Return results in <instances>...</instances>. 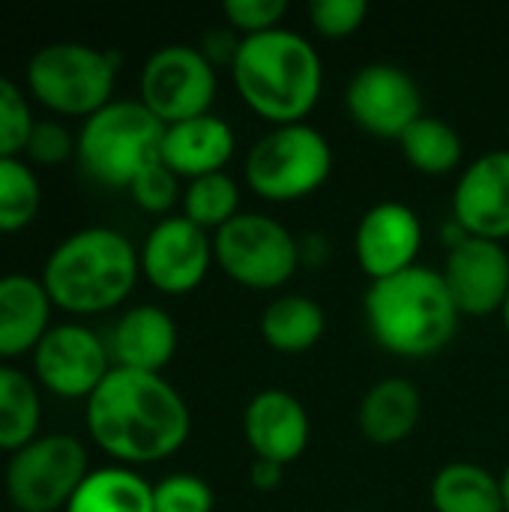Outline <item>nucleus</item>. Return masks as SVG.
I'll return each mask as SVG.
<instances>
[{
  "mask_svg": "<svg viewBox=\"0 0 509 512\" xmlns=\"http://www.w3.org/2000/svg\"><path fill=\"white\" fill-rule=\"evenodd\" d=\"M87 432L117 465H156L174 456L192 432L186 399L162 375L111 369L87 399Z\"/></svg>",
  "mask_w": 509,
  "mask_h": 512,
  "instance_id": "f257e3e1",
  "label": "nucleus"
},
{
  "mask_svg": "<svg viewBox=\"0 0 509 512\" xmlns=\"http://www.w3.org/2000/svg\"><path fill=\"white\" fill-rule=\"evenodd\" d=\"M240 99L267 123H306L324 90V63L315 45L297 30L276 27L246 36L231 63Z\"/></svg>",
  "mask_w": 509,
  "mask_h": 512,
  "instance_id": "f03ea898",
  "label": "nucleus"
},
{
  "mask_svg": "<svg viewBox=\"0 0 509 512\" xmlns=\"http://www.w3.org/2000/svg\"><path fill=\"white\" fill-rule=\"evenodd\" d=\"M363 312L372 339L384 351L411 360L441 354L456 339L462 321L441 270L423 264L372 282Z\"/></svg>",
  "mask_w": 509,
  "mask_h": 512,
  "instance_id": "7ed1b4c3",
  "label": "nucleus"
},
{
  "mask_svg": "<svg viewBox=\"0 0 509 512\" xmlns=\"http://www.w3.org/2000/svg\"><path fill=\"white\" fill-rule=\"evenodd\" d=\"M141 261L135 246L114 228H81L60 240L42 267L51 303L69 315L117 309L135 288Z\"/></svg>",
  "mask_w": 509,
  "mask_h": 512,
  "instance_id": "20e7f679",
  "label": "nucleus"
},
{
  "mask_svg": "<svg viewBox=\"0 0 509 512\" xmlns=\"http://www.w3.org/2000/svg\"><path fill=\"white\" fill-rule=\"evenodd\" d=\"M165 123L141 99H114L84 120L75 159L87 177L108 189H129L132 180L159 162Z\"/></svg>",
  "mask_w": 509,
  "mask_h": 512,
  "instance_id": "39448f33",
  "label": "nucleus"
},
{
  "mask_svg": "<svg viewBox=\"0 0 509 512\" xmlns=\"http://www.w3.org/2000/svg\"><path fill=\"white\" fill-rule=\"evenodd\" d=\"M120 54L84 42H48L27 63L30 96L63 117H93L117 84Z\"/></svg>",
  "mask_w": 509,
  "mask_h": 512,
  "instance_id": "423d86ee",
  "label": "nucleus"
},
{
  "mask_svg": "<svg viewBox=\"0 0 509 512\" xmlns=\"http://www.w3.org/2000/svg\"><path fill=\"white\" fill-rule=\"evenodd\" d=\"M333 162V147L315 126H273L249 147L246 183L270 204H291L315 195L330 180Z\"/></svg>",
  "mask_w": 509,
  "mask_h": 512,
  "instance_id": "0eeeda50",
  "label": "nucleus"
},
{
  "mask_svg": "<svg viewBox=\"0 0 509 512\" xmlns=\"http://www.w3.org/2000/svg\"><path fill=\"white\" fill-rule=\"evenodd\" d=\"M87 450L72 435H39L6 462L3 489L18 512L66 510L87 480Z\"/></svg>",
  "mask_w": 509,
  "mask_h": 512,
  "instance_id": "6e6552de",
  "label": "nucleus"
},
{
  "mask_svg": "<svg viewBox=\"0 0 509 512\" xmlns=\"http://www.w3.org/2000/svg\"><path fill=\"white\" fill-rule=\"evenodd\" d=\"M213 258L231 282L249 291H273L297 273L300 240L273 216L240 213L213 234Z\"/></svg>",
  "mask_w": 509,
  "mask_h": 512,
  "instance_id": "1a4fd4ad",
  "label": "nucleus"
},
{
  "mask_svg": "<svg viewBox=\"0 0 509 512\" xmlns=\"http://www.w3.org/2000/svg\"><path fill=\"white\" fill-rule=\"evenodd\" d=\"M141 105L165 126L210 114L216 69L195 45H162L141 69Z\"/></svg>",
  "mask_w": 509,
  "mask_h": 512,
  "instance_id": "9d476101",
  "label": "nucleus"
},
{
  "mask_svg": "<svg viewBox=\"0 0 509 512\" xmlns=\"http://www.w3.org/2000/svg\"><path fill=\"white\" fill-rule=\"evenodd\" d=\"M114 369L108 342L84 324H54L33 351L36 384L60 399H90Z\"/></svg>",
  "mask_w": 509,
  "mask_h": 512,
  "instance_id": "9b49d317",
  "label": "nucleus"
},
{
  "mask_svg": "<svg viewBox=\"0 0 509 512\" xmlns=\"http://www.w3.org/2000/svg\"><path fill=\"white\" fill-rule=\"evenodd\" d=\"M345 108L357 129L399 141L423 117V93L408 69L396 63H369L348 81Z\"/></svg>",
  "mask_w": 509,
  "mask_h": 512,
  "instance_id": "f8f14e48",
  "label": "nucleus"
},
{
  "mask_svg": "<svg viewBox=\"0 0 509 512\" xmlns=\"http://www.w3.org/2000/svg\"><path fill=\"white\" fill-rule=\"evenodd\" d=\"M138 261L144 279L156 291L183 297L204 282L210 264L216 261L213 237L186 216H165L150 228Z\"/></svg>",
  "mask_w": 509,
  "mask_h": 512,
  "instance_id": "ddd939ff",
  "label": "nucleus"
},
{
  "mask_svg": "<svg viewBox=\"0 0 509 512\" xmlns=\"http://www.w3.org/2000/svg\"><path fill=\"white\" fill-rule=\"evenodd\" d=\"M441 276L462 318L504 312L509 297V252L504 243L483 237L459 240L450 246Z\"/></svg>",
  "mask_w": 509,
  "mask_h": 512,
  "instance_id": "4468645a",
  "label": "nucleus"
},
{
  "mask_svg": "<svg viewBox=\"0 0 509 512\" xmlns=\"http://www.w3.org/2000/svg\"><path fill=\"white\" fill-rule=\"evenodd\" d=\"M423 249V222L414 207L402 201H381L363 213L354 231V255L360 270L372 279H390L417 264Z\"/></svg>",
  "mask_w": 509,
  "mask_h": 512,
  "instance_id": "2eb2a0df",
  "label": "nucleus"
},
{
  "mask_svg": "<svg viewBox=\"0 0 509 512\" xmlns=\"http://www.w3.org/2000/svg\"><path fill=\"white\" fill-rule=\"evenodd\" d=\"M453 222L468 237L504 243L509 237V150L477 156L453 192Z\"/></svg>",
  "mask_w": 509,
  "mask_h": 512,
  "instance_id": "dca6fc26",
  "label": "nucleus"
},
{
  "mask_svg": "<svg viewBox=\"0 0 509 512\" xmlns=\"http://www.w3.org/2000/svg\"><path fill=\"white\" fill-rule=\"evenodd\" d=\"M243 435L255 459L288 468L306 453L312 420L306 405L288 390H261L243 411Z\"/></svg>",
  "mask_w": 509,
  "mask_h": 512,
  "instance_id": "f3484780",
  "label": "nucleus"
},
{
  "mask_svg": "<svg viewBox=\"0 0 509 512\" xmlns=\"http://www.w3.org/2000/svg\"><path fill=\"white\" fill-rule=\"evenodd\" d=\"M108 351L117 369L162 375L177 354V324L162 306H132L117 318Z\"/></svg>",
  "mask_w": 509,
  "mask_h": 512,
  "instance_id": "a211bd4d",
  "label": "nucleus"
},
{
  "mask_svg": "<svg viewBox=\"0 0 509 512\" xmlns=\"http://www.w3.org/2000/svg\"><path fill=\"white\" fill-rule=\"evenodd\" d=\"M237 150L234 129L216 114H201L183 123L165 126L159 159L186 180L219 174Z\"/></svg>",
  "mask_w": 509,
  "mask_h": 512,
  "instance_id": "6ab92c4d",
  "label": "nucleus"
},
{
  "mask_svg": "<svg viewBox=\"0 0 509 512\" xmlns=\"http://www.w3.org/2000/svg\"><path fill=\"white\" fill-rule=\"evenodd\" d=\"M51 297L42 279L27 273L0 276V357L33 354L51 330Z\"/></svg>",
  "mask_w": 509,
  "mask_h": 512,
  "instance_id": "aec40b11",
  "label": "nucleus"
},
{
  "mask_svg": "<svg viewBox=\"0 0 509 512\" xmlns=\"http://www.w3.org/2000/svg\"><path fill=\"white\" fill-rule=\"evenodd\" d=\"M423 417V396L408 378H381L375 381L357 408V426L366 441L378 447L402 444L414 435Z\"/></svg>",
  "mask_w": 509,
  "mask_h": 512,
  "instance_id": "412c9836",
  "label": "nucleus"
},
{
  "mask_svg": "<svg viewBox=\"0 0 509 512\" xmlns=\"http://www.w3.org/2000/svg\"><path fill=\"white\" fill-rule=\"evenodd\" d=\"M258 330H261V339L273 351L306 354L324 339L327 315H324V306L306 294H282L264 309Z\"/></svg>",
  "mask_w": 509,
  "mask_h": 512,
  "instance_id": "4be33fe9",
  "label": "nucleus"
},
{
  "mask_svg": "<svg viewBox=\"0 0 509 512\" xmlns=\"http://www.w3.org/2000/svg\"><path fill=\"white\" fill-rule=\"evenodd\" d=\"M435 512H507L501 477L474 462H450L432 477Z\"/></svg>",
  "mask_w": 509,
  "mask_h": 512,
  "instance_id": "5701e85b",
  "label": "nucleus"
},
{
  "mask_svg": "<svg viewBox=\"0 0 509 512\" xmlns=\"http://www.w3.org/2000/svg\"><path fill=\"white\" fill-rule=\"evenodd\" d=\"M66 512H153V486L126 465L87 474Z\"/></svg>",
  "mask_w": 509,
  "mask_h": 512,
  "instance_id": "b1692460",
  "label": "nucleus"
},
{
  "mask_svg": "<svg viewBox=\"0 0 509 512\" xmlns=\"http://www.w3.org/2000/svg\"><path fill=\"white\" fill-rule=\"evenodd\" d=\"M399 150H402L405 162L426 177L453 174L465 156V144H462L459 129L450 126L444 117H435V114H423L399 138Z\"/></svg>",
  "mask_w": 509,
  "mask_h": 512,
  "instance_id": "393cba45",
  "label": "nucleus"
},
{
  "mask_svg": "<svg viewBox=\"0 0 509 512\" xmlns=\"http://www.w3.org/2000/svg\"><path fill=\"white\" fill-rule=\"evenodd\" d=\"M42 402L30 375L0 363V450L15 453L39 438Z\"/></svg>",
  "mask_w": 509,
  "mask_h": 512,
  "instance_id": "a878e982",
  "label": "nucleus"
},
{
  "mask_svg": "<svg viewBox=\"0 0 509 512\" xmlns=\"http://www.w3.org/2000/svg\"><path fill=\"white\" fill-rule=\"evenodd\" d=\"M183 216L204 231H219L240 216V186L225 174L189 180L183 189Z\"/></svg>",
  "mask_w": 509,
  "mask_h": 512,
  "instance_id": "bb28decb",
  "label": "nucleus"
},
{
  "mask_svg": "<svg viewBox=\"0 0 509 512\" xmlns=\"http://www.w3.org/2000/svg\"><path fill=\"white\" fill-rule=\"evenodd\" d=\"M42 207V186L30 162L9 156L0 159V234L27 228Z\"/></svg>",
  "mask_w": 509,
  "mask_h": 512,
  "instance_id": "cd10ccee",
  "label": "nucleus"
},
{
  "mask_svg": "<svg viewBox=\"0 0 509 512\" xmlns=\"http://www.w3.org/2000/svg\"><path fill=\"white\" fill-rule=\"evenodd\" d=\"M33 123L36 117L24 90L12 78L0 75V159L24 153Z\"/></svg>",
  "mask_w": 509,
  "mask_h": 512,
  "instance_id": "c85d7f7f",
  "label": "nucleus"
},
{
  "mask_svg": "<svg viewBox=\"0 0 509 512\" xmlns=\"http://www.w3.org/2000/svg\"><path fill=\"white\" fill-rule=\"evenodd\" d=\"M213 507L210 483L195 474H171L153 486V512H213Z\"/></svg>",
  "mask_w": 509,
  "mask_h": 512,
  "instance_id": "c756f323",
  "label": "nucleus"
},
{
  "mask_svg": "<svg viewBox=\"0 0 509 512\" xmlns=\"http://www.w3.org/2000/svg\"><path fill=\"white\" fill-rule=\"evenodd\" d=\"M132 201L144 210V213H156L165 216L177 201H183V189H180V177L159 159L150 168H144L132 186H129Z\"/></svg>",
  "mask_w": 509,
  "mask_h": 512,
  "instance_id": "7c9ffc66",
  "label": "nucleus"
},
{
  "mask_svg": "<svg viewBox=\"0 0 509 512\" xmlns=\"http://www.w3.org/2000/svg\"><path fill=\"white\" fill-rule=\"evenodd\" d=\"M369 15L366 0H312L309 21L324 39H345L363 27Z\"/></svg>",
  "mask_w": 509,
  "mask_h": 512,
  "instance_id": "2f4dec72",
  "label": "nucleus"
},
{
  "mask_svg": "<svg viewBox=\"0 0 509 512\" xmlns=\"http://www.w3.org/2000/svg\"><path fill=\"white\" fill-rule=\"evenodd\" d=\"M78 150V135H72L60 120H36L27 138V159L42 168H57Z\"/></svg>",
  "mask_w": 509,
  "mask_h": 512,
  "instance_id": "473e14b6",
  "label": "nucleus"
},
{
  "mask_svg": "<svg viewBox=\"0 0 509 512\" xmlns=\"http://www.w3.org/2000/svg\"><path fill=\"white\" fill-rule=\"evenodd\" d=\"M285 12H288L285 0H228L222 6L228 27L243 33V39L282 27Z\"/></svg>",
  "mask_w": 509,
  "mask_h": 512,
  "instance_id": "72a5a7b5",
  "label": "nucleus"
},
{
  "mask_svg": "<svg viewBox=\"0 0 509 512\" xmlns=\"http://www.w3.org/2000/svg\"><path fill=\"white\" fill-rule=\"evenodd\" d=\"M240 42H243V36H240L237 30H231V27H216V30H207V33H204L198 51L210 60L213 69H216V66H228V69H231V63H234V57H237V51H240Z\"/></svg>",
  "mask_w": 509,
  "mask_h": 512,
  "instance_id": "f704fd0d",
  "label": "nucleus"
},
{
  "mask_svg": "<svg viewBox=\"0 0 509 512\" xmlns=\"http://www.w3.org/2000/svg\"><path fill=\"white\" fill-rule=\"evenodd\" d=\"M285 477V465H276V462H267V459H255L252 468H249V480L258 492H273L279 489Z\"/></svg>",
  "mask_w": 509,
  "mask_h": 512,
  "instance_id": "c9c22d12",
  "label": "nucleus"
},
{
  "mask_svg": "<svg viewBox=\"0 0 509 512\" xmlns=\"http://www.w3.org/2000/svg\"><path fill=\"white\" fill-rule=\"evenodd\" d=\"M501 489H504V510L509 512V465L504 468V474H501Z\"/></svg>",
  "mask_w": 509,
  "mask_h": 512,
  "instance_id": "e433bc0d",
  "label": "nucleus"
},
{
  "mask_svg": "<svg viewBox=\"0 0 509 512\" xmlns=\"http://www.w3.org/2000/svg\"><path fill=\"white\" fill-rule=\"evenodd\" d=\"M501 318H504V327H507V333H509V297H507V303H504V312H501Z\"/></svg>",
  "mask_w": 509,
  "mask_h": 512,
  "instance_id": "4c0bfd02",
  "label": "nucleus"
}]
</instances>
